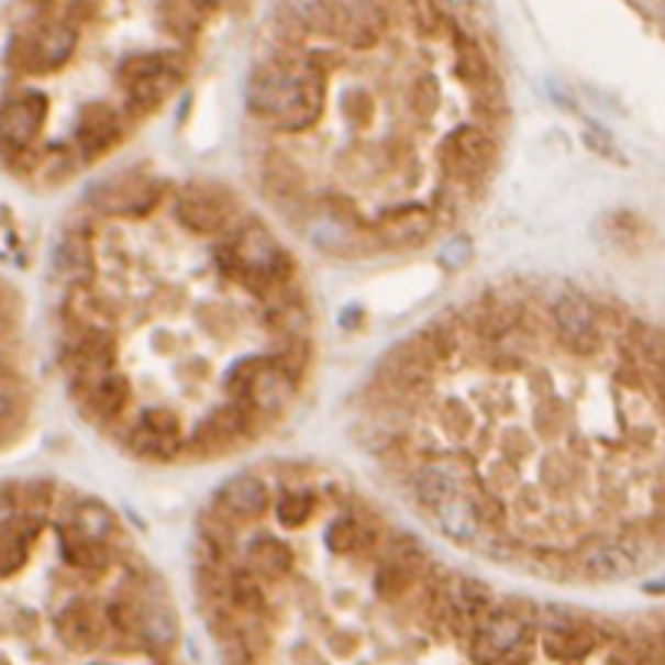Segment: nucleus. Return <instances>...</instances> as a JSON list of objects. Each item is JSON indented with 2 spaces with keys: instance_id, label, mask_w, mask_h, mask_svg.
Listing matches in <instances>:
<instances>
[{
  "instance_id": "obj_1",
  "label": "nucleus",
  "mask_w": 665,
  "mask_h": 665,
  "mask_svg": "<svg viewBox=\"0 0 665 665\" xmlns=\"http://www.w3.org/2000/svg\"><path fill=\"white\" fill-rule=\"evenodd\" d=\"M293 46H278L275 56L262 59L245 86L248 111L281 134L310 131L326 111V79H330V53L307 49L290 56Z\"/></svg>"
},
{
  "instance_id": "obj_2",
  "label": "nucleus",
  "mask_w": 665,
  "mask_h": 665,
  "mask_svg": "<svg viewBox=\"0 0 665 665\" xmlns=\"http://www.w3.org/2000/svg\"><path fill=\"white\" fill-rule=\"evenodd\" d=\"M212 262L222 278L245 293H255L258 300L297 281L293 255L258 219H242L235 229H229V235L212 245Z\"/></svg>"
},
{
  "instance_id": "obj_3",
  "label": "nucleus",
  "mask_w": 665,
  "mask_h": 665,
  "mask_svg": "<svg viewBox=\"0 0 665 665\" xmlns=\"http://www.w3.org/2000/svg\"><path fill=\"white\" fill-rule=\"evenodd\" d=\"M499 160V137L489 124L467 121L451 128L437 144V170L457 190H479Z\"/></svg>"
},
{
  "instance_id": "obj_4",
  "label": "nucleus",
  "mask_w": 665,
  "mask_h": 665,
  "mask_svg": "<svg viewBox=\"0 0 665 665\" xmlns=\"http://www.w3.org/2000/svg\"><path fill=\"white\" fill-rule=\"evenodd\" d=\"M114 79L124 92V111L141 118L154 114L184 86L187 69L174 53H131L114 66Z\"/></svg>"
},
{
  "instance_id": "obj_5",
  "label": "nucleus",
  "mask_w": 665,
  "mask_h": 665,
  "mask_svg": "<svg viewBox=\"0 0 665 665\" xmlns=\"http://www.w3.org/2000/svg\"><path fill=\"white\" fill-rule=\"evenodd\" d=\"M603 310L584 290H562L548 307V330L555 343L574 356L590 359L603 346Z\"/></svg>"
},
{
  "instance_id": "obj_6",
  "label": "nucleus",
  "mask_w": 665,
  "mask_h": 665,
  "mask_svg": "<svg viewBox=\"0 0 665 665\" xmlns=\"http://www.w3.org/2000/svg\"><path fill=\"white\" fill-rule=\"evenodd\" d=\"M535 653L532 623L516 610H492L470 633L476 665H529Z\"/></svg>"
},
{
  "instance_id": "obj_7",
  "label": "nucleus",
  "mask_w": 665,
  "mask_h": 665,
  "mask_svg": "<svg viewBox=\"0 0 665 665\" xmlns=\"http://www.w3.org/2000/svg\"><path fill=\"white\" fill-rule=\"evenodd\" d=\"M46 124V96L20 92L0 104V157L13 170L36 167V137Z\"/></svg>"
},
{
  "instance_id": "obj_8",
  "label": "nucleus",
  "mask_w": 665,
  "mask_h": 665,
  "mask_svg": "<svg viewBox=\"0 0 665 665\" xmlns=\"http://www.w3.org/2000/svg\"><path fill=\"white\" fill-rule=\"evenodd\" d=\"M258 411L239 404V401H222L215 404L196 428L192 434L184 441V451H190L192 457H219L239 444H245L248 437L258 434Z\"/></svg>"
},
{
  "instance_id": "obj_9",
  "label": "nucleus",
  "mask_w": 665,
  "mask_h": 665,
  "mask_svg": "<svg viewBox=\"0 0 665 665\" xmlns=\"http://www.w3.org/2000/svg\"><path fill=\"white\" fill-rule=\"evenodd\" d=\"M235 212V196L212 184H187L174 196V222L196 239H215L229 232Z\"/></svg>"
},
{
  "instance_id": "obj_10",
  "label": "nucleus",
  "mask_w": 665,
  "mask_h": 665,
  "mask_svg": "<svg viewBox=\"0 0 665 665\" xmlns=\"http://www.w3.org/2000/svg\"><path fill=\"white\" fill-rule=\"evenodd\" d=\"M76 46H79L76 23H69V20H49L40 30L13 40V46H10V66H16L20 73H30V76L56 73V69H63L73 59Z\"/></svg>"
},
{
  "instance_id": "obj_11",
  "label": "nucleus",
  "mask_w": 665,
  "mask_h": 665,
  "mask_svg": "<svg viewBox=\"0 0 665 665\" xmlns=\"http://www.w3.org/2000/svg\"><path fill=\"white\" fill-rule=\"evenodd\" d=\"M63 369L73 395L86 391L92 381L118 369V336L114 330H73L63 343Z\"/></svg>"
},
{
  "instance_id": "obj_12",
  "label": "nucleus",
  "mask_w": 665,
  "mask_h": 665,
  "mask_svg": "<svg viewBox=\"0 0 665 665\" xmlns=\"http://www.w3.org/2000/svg\"><path fill=\"white\" fill-rule=\"evenodd\" d=\"M646 539L636 532H620L613 539L584 542L577 552V570L590 580H620L646 565Z\"/></svg>"
},
{
  "instance_id": "obj_13",
  "label": "nucleus",
  "mask_w": 665,
  "mask_h": 665,
  "mask_svg": "<svg viewBox=\"0 0 665 665\" xmlns=\"http://www.w3.org/2000/svg\"><path fill=\"white\" fill-rule=\"evenodd\" d=\"M388 23L391 16L385 0H330V36L356 53L381 46Z\"/></svg>"
},
{
  "instance_id": "obj_14",
  "label": "nucleus",
  "mask_w": 665,
  "mask_h": 665,
  "mask_svg": "<svg viewBox=\"0 0 665 665\" xmlns=\"http://www.w3.org/2000/svg\"><path fill=\"white\" fill-rule=\"evenodd\" d=\"M470 489H474V474L461 454H431L411 470V492L418 506H424L428 512H434L447 499Z\"/></svg>"
},
{
  "instance_id": "obj_15",
  "label": "nucleus",
  "mask_w": 665,
  "mask_h": 665,
  "mask_svg": "<svg viewBox=\"0 0 665 665\" xmlns=\"http://www.w3.org/2000/svg\"><path fill=\"white\" fill-rule=\"evenodd\" d=\"M366 229L385 248H418L437 232V212L421 202H395L379 209Z\"/></svg>"
},
{
  "instance_id": "obj_16",
  "label": "nucleus",
  "mask_w": 665,
  "mask_h": 665,
  "mask_svg": "<svg viewBox=\"0 0 665 665\" xmlns=\"http://www.w3.org/2000/svg\"><path fill=\"white\" fill-rule=\"evenodd\" d=\"M160 199H164V184L151 177H137V174L114 177L89 192V202L101 215H131V219L151 215L160 206Z\"/></svg>"
},
{
  "instance_id": "obj_17",
  "label": "nucleus",
  "mask_w": 665,
  "mask_h": 665,
  "mask_svg": "<svg viewBox=\"0 0 665 665\" xmlns=\"http://www.w3.org/2000/svg\"><path fill=\"white\" fill-rule=\"evenodd\" d=\"M268 506H271V489H268L265 476L252 474V470L229 476L212 496V509L219 516H225L232 525L258 522L268 512Z\"/></svg>"
},
{
  "instance_id": "obj_18",
  "label": "nucleus",
  "mask_w": 665,
  "mask_h": 665,
  "mask_svg": "<svg viewBox=\"0 0 665 665\" xmlns=\"http://www.w3.org/2000/svg\"><path fill=\"white\" fill-rule=\"evenodd\" d=\"M73 137L82 160H98L124 141V114L108 101H92L79 111Z\"/></svg>"
},
{
  "instance_id": "obj_19",
  "label": "nucleus",
  "mask_w": 665,
  "mask_h": 665,
  "mask_svg": "<svg viewBox=\"0 0 665 665\" xmlns=\"http://www.w3.org/2000/svg\"><path fill=\"white\" fill-rule=\"evenodd\" d=\"M381 542V529L376 522L373 512H366L363 506L359 509H346L340 512L326 532H323V545L330 548V555H340V558H350V555H369L376 552Z\"/></svg>"
},
{
  "instance_id": "obj_20",
  "label": "nucleus",
  "mask_w": 665,
  "mask_h": 665,
  "mask_svg": "<svg viewBox=\"0 0 665 665\" xmlns=\"http://www.w3.org/2000/svg\"><path fill=\"white\" fill-rule=\"evenodd\" d=\"M300 391V385L287 376L281 369V363L271 356V353H262L258 356V373H255V381L248 388V408L258 411V418H278L290 404V398Z\"/></svg>"
},
{
  "instance_id": "obj_21",
  "label": "nucleus",
  "mask_w": 665,
  "mask_h": 665,
  "mask_svg": "<svg viewBox=\"0 0 665 665\" xmlns=\"http://www.w3.org/2000/svg\"><path fill=\"white\" fill-rule=\"evenodd\" d=\"M76 398H79L82 411H86L96 424L111 428V424H121L124 411L131 408L134 388H131V379H128L124 373L114 369V373H108V376L92 381V385H89L86 391H79Z\"/></svg>"
},
{
  "instance_id": "obj_22",
  "label": "nucleus",
  "mask_w": 665,
  "mask_h": 665,
  "mask_svg": "<svg viewBox=\"0 0 665 665\" xmlns=\"http://www.w3.org/2000/svg\"><path fill=\"white\" fill-rule=\"evenodd\" d=\"M451 36H454V76L470 89V96L474 92H486L492 86H502V79L496 76V66L486 56V49H483L479 40H474L461 26H451Z\"/></svg>"
},
{
  "instance_id": "obj_23",
  "label": "nucleus",
  "mask_w": 665,
  "mask_h": 665,
  "mask_svg": "<svg viewBox=\"0 0 665 665\" xmlns=\"http://www.w3.org/2000/svg\"><path fill=\"white\" fill-rule=\"evenodd\" d=\"M114 317H118V303L104 290H96L92 281L69 287L66 320L73 330H111Z\"/></svg>"
},
{
  "instance_id": "obj_24",
  "label": "nucleus",
  "mask_w": 665,
  "mask_h": 665,
  "mask_svg": "<svg viewBox=\"0 0 665 665\" xmlns=\"http://www.w3.org/2000/svg\"><path fill=\"white\" fill-rule=\"evenodd\" d=\"M431 516H434L441 535L451 539L454 545H476V542L483 539V522H479V512H476L474 489H470V492H461V496H454V499H447V502L437 506Z\"/></svg>"
},
{
  "instance_id": "obj_25",
  "label": "nucleus",
  "mask_w": 665,
  "mask_h": 665,
  "mask_svg": "<svg viewBox=\"0 0 665 665\" xmlns=\"http://www.w3.org/2000/svg\"><path fill=\"white\" fill-rule=\"evenodd\" d=\"M225 603H232L239 613L255 617V620L271 613V597H268L265 580L245 565H235L225 574Z\"/></svg>"
},
{
  "instance_id": "obj_26",
  "label": "nucleus",
  "mask_w": 665,
  "mask_h": 665,
  "mask_svg": "<svg viewBox=\"0 0 665 665\" xmlns=\"http://www.w3.org/2000/svg\"><path fill=\"white\" fill-rule=\"evenodd\" d=\"M600 646V636L594 627L574 620L562 630H542V650L558 663H584Z\"/></svg>"
},
{
  "instance_id": "obj_27",
  "label": "nucleus",
  "mask_w": 665,
  "mask_h": 665,
  "mask_svg": "<svg viewBox=\"0 0 665 665\" xmlns=\"http://www.w3.org/2000/svg\"><path fill=\"white\" fill-rule=\"evenodd\" d=\"M278 20L287 26L290 43L303 36H330V0H281Z\"/></svg>"
},
{
  "instance_id": "obj_28",
  "label": "nucleus",
  "mask_w": 665,
  "mask_h": 665,
  "mask_svg": "<svg viewBox=\"0 0 665 665\" xmlns=\"http://www.w3.org/2000/svg\"><path fill=\"white\" fill-rule=\"evenodd\" d=\"M245 568L255 570L262 580H281L293 570V552L275 535H255L245 545Z\"/></svg>"
},
{
  "instance_id": "obj_29",
  "label": "nucleus",
  "mask_w": 665,
  "mask_h": 665,
  "mask_svg": "<svg viewBox=\"0 0 665 665\" xmlns=\"http://www.w3.org/2000/svg\"><path fill=\"white\" fill-rule=\"evenodd\" d=\"M59 552L66 558V565H73L76 570H86V574H101V570L111 565V545L108 542H92V539H82L76 535L69 525H63L59 532Z\"/></svg>"
},
{
  "instance_id": "obj_30",
  "label": "nucleus",
  "mask_w": 665,
  "mask_h": 665,
  "mask_svg": "<svg viewBox=\"0 0 665 665\" xmlns=\"http://www.w3.org/2000/svg\"><path fill=\"white\" fill-rule=\"evenodd\" d=\"M53 265L56 271L69 281V285H86L92 281V245H89V235H79V232H69L56 252H53Z\"/></svg>"
},
{
  "instance_id": "obj_31",
  "label": "nucleus",
  "mask_w": 665,
  "mask_h": 665,
  "mask_svg": "<svg viewBox=\"0 0 665 665\" xmlns=\"http://www.w3.org/2000/svg\"><path fill=\"white\" fill-rule=\"evenodd\" d=\"M76 535L92 539V542H111L118 522L111 516V509L98 499H82L69 509V522H66Z\"/></svg>"
},
{
  "instance_id": "obj_32",
  "label": "nucleus",
  "mask_w": 665,
  "mask_h": 665,
  "mask_svg": "<svg viewBox=\"0 0 665 665\" xmlns=\"http://www.w3.org/2000/svg\"><path fill=\"white\" fill-rule=\"evenodd\" d=\"M317 509H320V496H317V489H310V486L287 489V492H281V496L275 499V516H278V522H281L285 529H300V525H307V522L317 516Z\"/></svg>"
},
{
  "instance_id": "obj_33",
  "label": "nucleus",
  "mask_w": 665,
  "mask_h": 665,
  "mask_svg": "<svg viewBox=\"0 0 665 665\" xmlns=\"http://www.w3.org/2000/svg\"><path fill=\"white\" fill-rule=\"evenodd\" d=\"M137 630L144 633V640L157 650H170L177 643V620L170 613L167 603H141V617H137Z\"/></svg>"
},
{
  "instance_id": "obj_34",
  "label": "nucleus",
  "mask_w": 665,
  "mask_h": 665,
  "mask_svg": "<svg viewBox=\"0 0 665 665\" xmlns=\"http://www.w3.org/2000/svg\"><path fill=\"white\" fill-rule=\"evenodd\" d=\"M418 574H421V570L408 568V565H401V562L388 558V555H381L379 565H376V574H373L376 594H379L381 600L395 603V600H401V597H408V594H411V587H414Z\"/></svg>"
},
{
  "instance_id": "obj_35",
  "label": "nucleus",
  "mask_w": 665,
  "mask_h": 665,
  "mask_svg": "<svg viewBox=\"0 0 665 665\" xmlns=\"http://www.w3.org/2000/svg\"><path fill=\"white\" fill-rule=\"evenodd\" d=\"M59 630H63V636H66L69 643L89 646V643H96L98 636L96 613H92L89 607H82V603H69V607L59 613Z\"/></svg>"
},
{
  "instance_id": "obj_36",
  "label": "nucleus",
  "mask_w": 665,
  "mask_h": 665,
  "mask_svg": "<svg viewBox=\"0 0 665 665\" xmlns=\"http://www.w3.org/2000/svg\"><path fill=\"white\" fill-rule=\"evenodd\" d=\"M404 104L408 111H414L418 118H434L437 114V104H441V82L434 73H421L408 92H404Z\"/></svg>"
},
{
  "instance_id": "obj_37",
  "label": "nucleus",
  "mask_w": 665,
  "mask_h": 665,
  "mask_svg": "<svg viewBox=\"0 0 665 665\" xmlns=\"http://www.w3.org/2000/svg\"><path fill=\"white\" fill-rule=\"evenodd\" d=\"M271 356L281 363V369H285L290 379L297 381V385H303V376H307V369H310V356H313L307 336H290V340H281V346H275Z\"/></svg>"
},
{
  "instance_id": "obj_38",
  "label": "nucleus",
  "mask_w": 665,
  "mask_h": 665,
  "mask_svg": "<svg viewBox=\"0 0 665 665\" xmlns=\"http://www.w3.org/2000/svg\"><path fill=\"white\" fill-rule=\"evenodd\" d=\"M404 13H408L411 30L421 40H434L444 30V16H441L437 0H404Z\"/></svg>"
},
{
  "instance_id": "obj_39",
  "label": "nucleus",
  "mask_w": 665,
  "mask_h": 665,
  "mask_svg": "<svg viewBox=\"0 0 665 665\" xmlns=\"http://www.w3.org/2000/svg\"><path fill=\"white\" fill-rule=\"evenodd\" d=\"M474 499H476V512H479V522H483V535L486 532H502L506 522H509V509L506 502L496 496V492H486L474 486Z\"/></svg>"
},
{
  "instance_id": "obj_40",
  "label": "nucleus",
  "mask_w": 665,
  "mask_h": 665,
  "mask_svg": "<svg viewBox=\"0 0 665 665\" xmlns=\"http://www.w3.org/2000/svg\"><path fill=\"white\" fill-rule=\"evenodd\" d=\"M381 555H388V558H395V562H401V565H408V568L414 570L428 568V552H424V545H421L418 539H411V535H391V539L385 542V552H381Z\"/></svg>"
},
{
  "instance_id": "obj_41",
  "label": "nucleus",
  "mask_w": 665,
  "mask_h": 665,
  "mask_svg": "<svg viewBox=\"0 0 665 665\" xmlns=\"http://www.w3.org/2000/svg\"><path fill=\"white\" fill-rule=\"evenodd\" d=\"M437 424L447 437H464L467 428H470V408H464L461 401L454 398H444L437 404Z\"/></svg>"
},
{
  "instance_id": "obj_42",
  "label": "nucleus",
  "mask_w": 665,
  "mask_h": 665,
  "mask_svg": "<svg viewBox=\"0 0 665 665\" xmlns=\"http://www.w3.org/2000/svg\"><path fill=\"white\" fill-rule=\"evenodd\" d=\"M346 111H350V121L359 128V131H369L373 128V121H376V101L369 92H350L346 96Z\"/></svg>"
},
{
  "instance_id": "obj_43",
  "label": "nucleus",
  "mask_w": 665,
  "mask_h": 665,
  "mask_svg": "<svg viewBox=\"0 0 665 665\" xmlns=\"http://www.w3.org/2000/svg\"><path fill=\"white\" fill-rule=\"evenodd\" d=\"M13 411H16V401H13V395L0 385V424H7V421L13 418Z\"/></svg>"
},
{
  "instance_id": "obj_44",
  "label": "nucleus",
  "mask_w": 665,
  "mask_h": 665,
  "mask_svg": "<svg viewBox=\"0 0 665 665\" xmlns=\"http://www.w3.org/2000/svg\"><path fill=\"white\" fill-rule=\"evenodd\" d=\"M190 3L199 10V13H209V10H222V7H229L232 0H190Z\"/></svg>"
},
{
  "instance_id": "obj_45",
  "label": "nucleus",
  "mask_w": 665,
  "mask_h": 665,
  "mask_svg": "<svg viewBox=\"0 0 665 665\" xmlns=\"http://www.w3.org/2000/svg\"><path fill=\"white\" fill-rule=\"evenodd\" d=\"M444 7H451V10H470L476 0H441Z\"/></svg>"
},
{
  "instance_id": "obj_46",
  "label": "nucleus",
  "mask_w": 665,
  "mask_h": 665,
  "mask_svg": "<svg viewBox=\"0 0 665 665\" xmlns=\"http://www.w3.org/2000/svg\"><path fill=\"white\" fill-rule=\"evenodd\" d=\"M7 373H10V366H7V359H3V353H0V379H7Z\"/></svg>"
}]
</instances>
